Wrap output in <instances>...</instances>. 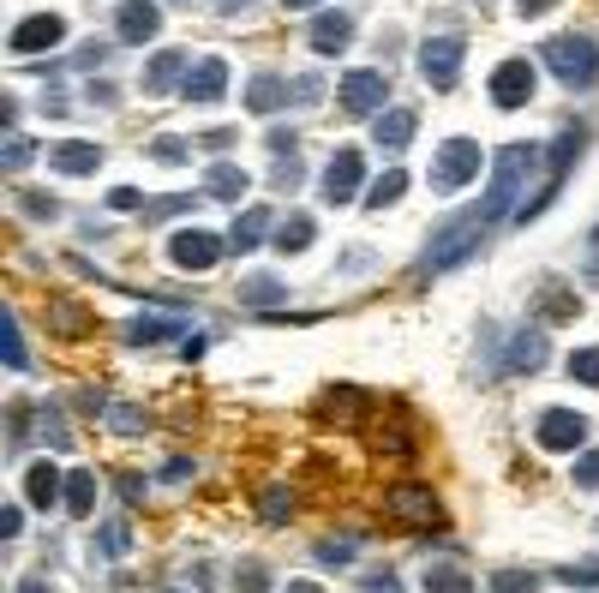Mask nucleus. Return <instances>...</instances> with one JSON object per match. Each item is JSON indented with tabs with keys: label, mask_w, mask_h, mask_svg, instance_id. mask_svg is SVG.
<instances>
[{
	"label": "nucleus",
	"mask_w": 599,
	"mask_h": 593,
	"mask_svg": "<svg viewBox=\"0 0 599 593\" xmlns=\"http://www.w3.org/2000/svg\"><path fill=\"white\" fill-rule=\"evenodd\" d=\"M288 593H324L318 582H288Z\"/></svg>",
	"instance_id": "58"
},
{
	"label": "nucleus",
	"mask_w": 599,
	"mask_h": 593,
	"mask_svg": "<svg viewBox=\"0 0 599 593\" xmlns=\"http://www.w3.org/2000/svg\"><path fill=\"white\" fill-rule=\"evenodd\" d=\"M360 180H366V156H360L354 144H342V150L324 162V174H318V192H324V204H348V198L360 192Z\"/></svg>",
	"instance_id": "8"
},
{
	"label": "nucleus",
	"mask_w": 599,
	"mask_h": 593,
	"mask_svg": "<svg viewBox=\"0 0 599 593\" xmlns=\"http://www.w3.org/2000/svg\"><path fill=\"white\" fill-rule=\"evenodd\" d=\"M114 486H120L126 504H144V480H138V474H114Z\"/></svg>",
	"instance_id": "49"
},
{
	"label": "nucleus",
	"mask_w": 599,
	"mask_h": 593,
	"mask_svg": "<svg viewBox=\"0 0 599 593\" xmlns=\"http://www.w3.org/2000/svg\"><path fill=\"white\" fill-rule=\"evenodd\" d=\"M162 336H180V324H174V318H132V324H126V342H132V348H150V342H162Z\"/></svg>",
	"instance_id": "27"
},
{
	"label": "nucleus",
	"mask_w": 599,
	"mask_h": 593,
	"mask_svg": "<svg viewBox=\"0 0 599 593\" xmlns=\"http://www.w3.org/2000/svg\"><path fill=\"white\" fill-rule=\"evenodd\" d=\"M102 60H108V42H84L78 48V66H102Z\"/></svg>",
	"instance_id": "51"
},
{
	"label": "nucleus",
	"mask_w": 599,
	"mask_h": 593,
	"mask_svg": "<svg viewBox=\"0 0 599 593\" xmlns=\"http://www.w3.org/2000/svg\"><path fill=\"white\" fill-rule=\"evenodd\" d=\"M414 126H420V114H414V108H384V114L372 120V144H378L384 156H396V150L414 138Z\"/></svg>",
	"instance_id": "15"
},
{
	"label": "nucleus",
	"mask_w": 599,
	"mask_h": 593,
	"mask_svg": "<svg viewBox=\"0 0 599 593\" xmlns=\"http://www.w3.org/2000/svg\"><path fill=\"white\" fill-rule=\"evenodd\" d=\"M24 498H30L36 510H54V504H66V474H60L54 462H36V468L24 474Z\"/></svg>",
	"instance_id": "17"
},
{
	"label": "nucleus",
	"mask_w": 599,
	"mask_h": 593,
	"mask_svg": "<svg viewBox=\"0 0 599 593\" xmlns=\"http://www.w3.org/2000/svg\"><path fill=\"white\" fill-rule=\"evenodd\" d=\"M264 234H270V210H264V204H246V216H234V234H228V246H234V252H252Z\"/></svg>",
	"instance_id": "24"
},
{
	"label": "nucleus",
	"mask_w": 599,
	"mask_h": 593,
	"mask_svg": "<svg viewBox=\"0 0 599 593\" xmlns=\"http://www.w3.org/2000/svg\"><path fill=\"white\" fill-rule=\"evenodd\" d=\"M156 30H162V12H156V0H120V6H114V36H120V42L144 48Z\"/></svg>",
	"instance_id": "13"
},
{
	"label": "nucleus",
	"mask_w": 599,
	"mask_h": 593,
	"mask_svg": "<svg viewBox=\"0 0 599 593\" xmlns=\"http://www.w3.org/2000/svg\"><path fill=\"white\" fill-rule=\"evenodd\" d=\"M282 6H288V12H306V6H318V0H282Z\"/></svg>",
	"instance_id": "60"
},
{
	"label": "nucleus",
	"mask_w": 599,
	"mask_h": 593,
	"mask_svg": "<svg viewBox=\"0 0 599 593\" xmlns=\"http://www.w3.org/2000/svg\"><path fill=\"white\" fill-rule=\"evenodd\" d=\"M234 593H270V570L264 564H240L234 570Z\"/></svg>",
	"instance_id": "39"
},
{
	"label": "nucleus",
	"mask_w": 599,
	"mask_h": 593,
	"mask_svg": "<svg viewBox=\"0 0 599 593\" xmlns=\"http://www.w3.org/2000/svg\"><path fill=\"white\" fill-rule=\"evenodd\" d=\"M480 162H486V156H480V144H474V138H450V144L438 150V162H432V192H444V198H450L456 186H468V180L480 174Z\"/></svg>",
	"instance_id": "5"
},
{
	"label": "nucleus",
	"mask_w": 599,
	"mask_h": 593,
	"mask_svg": "<svg viewBox=\"0 0 599 593\" xmlns=\"http://www.w3.org/2000/svg\"><path fill=\"white\" fill-rule=\"evenodd\" d=\"M384 96H390V78H384L378 66H354V72L342 78V90H336V102H342V114H354V120H366V114H378V108H384Z\"/></svg>",
	"instance_id": "7"
},
{
	"label": "nucleus",
	"mask_w": 599,
	"mask_h": 593,
	"mask_svg": "<svg viewBox=\"0 0 599 593\" xmlns=\"http://www.w3.org/2000/svg\"><path fill=\"white\" fill-rule=\"evenodd\" d=\"M270 150H276V156H294V132H288V126H276V132H270Z\"/></svg>",
	"instance_id": "52"
},
{
	"label": "nucleus",
	"mask_w": 599,
	"mask_h": 593,
	"mask_svg": "<svg viewBox=\"0 0 599 593\" xmlns=\"http://www.w3.org/2000/svg\"><path fill=\"white\" fill-rule=\"evenodd\" d=\"M366 588H372V593H408V588H402V582H396V576H390V570H378V576H372Z\"/></svg>",
	"instance_id": "54"
},
{
	"label": "nucleus",
	"mask_w": 599,
	"mask_h": 593,
	"mask_svg": "<svg viewBox=\"0 0 599 593\" xmlns=\"http://www.w3.org/2000/svg\"><path fill=\"white\" fill-rule=\"evenodd\" d=\"M18 593H48V582H18Z\"/></svg>",
	"instance_id": "59"
},
{
	"label": "nucleus",
	"mask_w": 599,
	"mask_h": 593,
	"mask_svg": "<svg viewBox=\"0 0 599 593\" xmlns=\"http://www.w3.org/2000/svg\"><path fill=\"white\" fill-rule=\"evenodd\" d=\"M318 90H324L318 78H294V84H288V102H318Z\"/></svg>",
	"instance_id": "48"
},
{
	"label": "nucleus",
	"mask_w": 599,
	"mask_h": 593,
	"mask_svg": "<svg viewBox=\"0 0 599 593\" xmlns=\"http://www.w3.org/2000/svg\"><path fill=\"white\" fill-rule=\"evenodd\" d=\"M108 210H120V216H126V210H144V198H138L132 186H114V192H108Z\"/></svg>",
	"instance_id": "46"
},
{
	"label": "nucleus",
	"mask_w": 599,
	"mask_h": 593,
	"mask_svg": "<svg viewBox=\"0 0 599 593\" xmlns=\"http://www.w3.org/2000/svg\"><path fill=\"white\" fill-rule=\"evenodd\" d=\"M318 414L324 420H336V426H354V414H360V390H324V402H318Z\"/></svg>",
	"instance_id": "26"
},
{
	"label": "nucleus",
	"mask_w": 599,
	"mask_h": 593,
	"mask_svg": "<svg viewBox=\"0 0 599 593\" xmlns=\"http://www.w3.org/2000/svg\"><path fill=\"white\" fill-rule=\"evenodd\" d=\"M246 108H252V114H276V108H288V78L258 72V78L246 84Z\"/></svg>",
	"instance_id": "21"
},
{
	"label": "nucleus",
	"mask_w": 599,
	"mask_h": 593,
	"mask_svg": "<svg viewBox=\"0 0 599 593\" xmlns=\"http://www.w3.org/2000/svg\"><path fill=\"white\" fill-rule=\"evenodd\" d=\"M564 582H576V588H599V564H570Z\"/></svg>",
	"instance_id": "47"
},
{
	"label": "nucleus",
	"mask_w": 599,
	"mask_h": 593,
	"mask_svg": "<svg viewBox=\"0 0 599 593\" xmlns=\"http://www.w3.org/2000/svg\"><path fill=\"white\" fill-rule=\"evenodd\" d=\"M96 162H102V150L84 144V138H66V144L48 150V168H60V174H96Z\"/></svg>",
	"instance_id": "20"
},
{
	"label": "nucleus",
	"mask_w": 599,
	"mask_h": 593,
	"mask_svg": "<svg viewBox=\"0 0 599 593\" xmlns=\"http://www.w3.org/2000/svg\"><path fill=\"white\" fill-rule=\"evenodd\" d=\"M0 162H6V168H12V174H18V168H30V162H36V144H30V138H18V132H12V138H6V156H0Z\"/></svg>",
	"instance_id": "40"
},
{
	"label": "nucleus",
	"mask_w": 599,
	"mask_h": 593,
	"mask_svg": "<svg viewBox=\"0 0 599 593\" xmlns=\"http://www.w3.org/2000/svg\"><path fill=\"white\" fill-rule=\"evenodd\" d=\"M204 348H210V336H198V330H192V336H180V354H186V360H198Z\"/></svg>",
	"instance_id": "53"
},
{
	"label": "nucleus",
	"mask_w": 599,
	"mask_h": 593,
	"mask_svg": "<svg viewBox=\"0 0 599 593\" xmlns=\"http://www.w3.org/2000/svg\"><path fill=\"white\" fill-rule=\"evenodd\" d=\"M198 144H204V150H228V144H234V132H204Z\"/></svg>",
	"instance_id": "55"
},
{
	"label": "nucleus",
	"mask_w": 599,
	"mask_h": 593,
	"mask_svg": "<svg viewBox=\"0 0 599 593\" xmlns=\"http://www.w3.org/2000/svg\"><path fill=\"white\" fill-rule=\"evenodd\" d=\"M570 378L599 390V348H576V354H570Z\"/></svg>",
	"instance_id": "37"
},
{
	"label": "nucleus",
	"mask_w": 599,
	"mask_h": 593,
	"mask_svg": "<svg viewBox=\"0 0 599 593\" xmlns=\"http://www.w3.org/2000/svg\"><path fill=\"white\" fill-rule=\"evenodd\" d=\"M54 330H60V336H78V330H90V312H84L78 300H54Z\"/></svg>",
	"instance_id": "33"
},
{
	"label": "nucleus",
	"mask_w": 599,
	"mask_h": 593,
	"mask_svg": "<svg viewBox=\"0 0 599 593\" xmlns=\"http://www.w3.org/2000/svg\"><path fill=\"white\" fill-rule=\"evenodd\" d=\"M588 282H599V252L588 258Z\"/></svg>",
	"instance_id": "61"
},
{
	"label": "nucleus",
	"mask_w": 599,
	"mask_h": 593,
	"mask_svg": "<svg viewBox=\"0 0 599 593\" xmlns=\"http://www.w3.org/2000/svg\"><path fill=\"white\" fill-rule=\"evenodd\" d=\"M540 144H504L498 150V162H492V186H486V198H480V216L486 222H504V216H522V192H528V180H534V168H540Z\"/></svg>",
	"instance_id": "1"
},
{
	"label": "nucleus",
	"mask_w": 599,
	"mask_h": 593,
	"mask_svg": "<svg viewBox=\"0 0 599 593\" xmlns=\"http://www.w3.org/2000/svg\"><path fill=\"white\" fill-rule=\"evenodd\" d=\"M540 60H546L552 78L570 84V90H588L599 78V42L594 36H546V42H540Z\"/></svg>",
	"instance_id": "2"
},
{
	"label": "nucleus",
	"mask_w": 599,
	"mask_h": 593,
	"mask_svg": "<svg viewBox=\"0 0 599 593\" xmlns=\"http://www.w3.org/2000/svg\"><path fill=\"white\" fill-rule=\"evenodd\" d=\"M492 593H540V576H534V570H498V576H492Z\"/></svg>",
	"instance_id": "35"
},
{
	"label": "nucleus",
	"mask_w": 599,
	"mask_h": 593,
	"mask_svg": "<svg viewBox=\"0 0 599 593\" xmlns=\"http://www.w3.org/2000/svg\"><path fill=\"white\" fill-rule=\"evenodd\" d=\"M576 492H599V450L576 456Z\"/></svg>",
	"instance_id": "43"
},
{
	"label": "nucleus",
	"mask_w": 599,
	"mask_h": 593,
	"mask_svg": "<svg viewBox=\"0 0 599 593\" xmlns=\"http://www.w3.org/2000/svg\"><path fill=\"white\" fill-rule=\"evenodd\" d=\"M6 366H12V372L30 366V354H24V330H18V312H6Z\"/></svg>",
	"instance_id": "36"
},
{
	"label": "nucleus",
	"mask_w": 599,
	"mask_h": 593,
	"mask_svg": "<svg viewBox=\"0 0 599 593\" xmlns=\"http://www.w3.org/2000/svg\"><path fill=\"white\" fill-rule=\"evenodd\" d=\"M66 510H72V516H90V510H96V474H84V468L66 474Z\"/></svg>",
	"instance_id": "28"
},
{
	"label": "nucleus",
	"mask_w": 599,
	"mask_h": 593,
	"mask_svg": "<svg viewBox=\"0 0 599 593\" xmlns=\"http://www.w3.org/2000/svg\"><path fill=\"white\" fill-rule=\"evenodd\" d=\"M492 234V222L474 210V216H456V222H444L432 240H426V270H450V264H462L468 252H480V240Z\"/></svg>",
	"instance_id": "3"
},
{
	"label": "nucleus",
	"mask_w": 599,
	"mask_h": 593,
	"mask_svg": "<svg viewBox=\"0 0 599 593\" xmlns=\"http://www.w3.org/2000/svg\"><path fill=\"white\" fill-rule=\"evenodd\" d=\"M222 90H228V60L222 54H198L192 72H186V84H180V96L204 108V102H222Z\"/></svg>",
	"instance_id": "12"
},
{
	"label": "nucleus",
	"mask_w": 599,
	"mask_h": 593,
	"mask_svg": "<svg viewBox=\"0 0 599 593\" xmlns=\"http://www.w3.org/2000/svg\"><path fill=\"white\" fill-rule=\"evenodd\" d=\"M534 84H540V78H534V60L516 54V60H504V66L492 72V102H498L504 114H516V108L534 102Z\"/></svg>",
	"instance_id": "10"
},
{
	"label": "nucleus",
	"mask_w": 599,
	"mask_h": 593,
	"mask_svg": "<svg viewBox=\"0 0 599 593\" xmlns=\"http://www.w3.org/2000/svg\"><path fill=\"white\" fill-rule=\"evenodd\" d=\"M18 528H24V510H18V504H6V510H0V534H6V540H18Z\"/></svg>",
	"instance_id": "50"
},
{
	"label": "nucleus",
	"mask_w": 599,
	"mask_h": 593,
	"mask_svg": "<svg viewBox=\"0 0 599 593\" xmlns=\"http://www.w3.org/2000/svg\"><path fill=\"white\" fill-rule=\"evenodd\" d=\"M60 36H66L60 12H36V18H24V24L12 30V54H42V48H54Z\"/></svg>",
	"instance_id": "14"
},
{
	"label": "nucleus",
	"mask_w": 599,
	"mask_h": 593,
	"mask_svg": "<svg viewBox=\"0 0 599 593\" xmlns=\"http://www.w3.org/2000/svg\"><path fill=\"white\" fill-rule=\"evenodd\" d=\"M348 42H354V18H348V12H318V18H312V54L330 60V54H342Z\"/></svg>",
	"instance_id": "16"
},
{
	"label": "nucleus",
	"mask_w": 599,
	"mask_h": 593,
	"mask_svg": "<svg viewBox=\"0 0 599 593\" xmlns=\"http://www.w3.org/2000/svg\"><path fill=\"white\" fill-rule=\"evenodd\" d=\"M516 6H522V18H540V12H552L558 0H516Z\"/></svg>",
	"instance_id": "56"
},
{
	"label": "nucleus",
	"mask_w": 599,
	"mask_h": 593,
	"mask_svg": "<svg viewBox=\"0 0 599 593\" xmlns=\"http://www.w3.org/2000/svg\"><path fill=\"white\" fill-rule=\"evenodd\" d=\"M186 72H192V60H186L180 48H162V54L150 60V72H144V96H162L168 84H186Z\"/></svg>",
	"instance_id": "19"
},
{
	"label": "nucleus",
	"mask_w": 599,
	"mask_h": 593,
	"mask_svg": "<svg viewBox=\"0 0 599 593\" xmlns=\"http://www.w3.org/2000/svg\"><path fill=\"white\" fill-rule=\"evenodd\" d=\"M354 558V540H318V564H348Z\"/></svg>",
	"instance_id": "44"
},
{
	"label": "nucleus",
	"mask_w": 599,
	"mask_h": 593,
	"mask_svg": "<svg viewBox=\"0 0 599 593\" xmlns=\"http://www.w3.org/2000/svg\"><path fill=\"white\" fill-rule=\"evenodd\" d=\"M150 156L174 168V162H192V144H186V138H150Z\"/></svg>",
	"instance_id": "38"
},
{
	"label": "nucleus",
	"mask_w": 599,
	"mask_h": 593,
	"mask_svg": "<svg viewBox=\"0 0 599 593\" xmlns=\"http://www.w3.org/2000/svg\"><path fill=\"white\" fill-rule=\"evenodd\" d=\"M546 366V330H516L510 336V354H504V372H540Z\"/></svg>",
	"instance_id": "18"
},
{
	"label": "nucleus",
	"mask_w": 599,
	"mask_h": 593,
	"mask_svg": "<svg viewBox=\"0 0 599 593\" xmlns=\"http://www.w3.org/2000/svg\"><path fill=\"white\" fill-rule=\"evenodd\" d=\"M132 552V528L126 522H102V534H96V558H126Z\"/></svg>",
	"instance_id": "31"
},
{
	"label": "nucleus",
	"mask_w": 599,
	"mask_h": 593,
	"mask_svg": "<svg viewBox=\"0 0 599 593\" xmlns=\"http://www.w3.org/2000/svg\"><path fill=\"white\" fill-rule=\"evenodd\" d=\"M102 420H108V426H114L120 438H132V432H144V426H150V414H144V408H132V402H114V408H108Z\"/></svg>",
	"instance_id": "32"
},
{
	"label": "nucleus",
	"mask_w": 599,
	"mask_h": 593,
	"mask_svg": "<svg viewBox=\"0 0 599 593\" xmlns=\"http://www.w3.org/2000/svg\"><path fill=\"white\" fill-rule=\"evenodd\" d=\"M312 234H318V228H312V216H288V222L276 228V252H306V246H312Z\"/></svg>",
	"instance_id": "29"
},
{
	"label": "nucleus",
	"mask_w": 599,
	"mask_h": 593,
	"mask_svg": "<svg viewBox=\"0 0 599 593\" xmlns=\"http://www.w3.org/2000/svg\"><path fill=\"white\" fill-rule=\"evenodd\" d=\"M426 593H474V582L456 564H426Z\"/></svg>",
	"instance_id": "30"
},
{
	"label": "nucleus",
	"mask_w": 599,
	"mask_h": 593,
	"mask_svg": "<svg viewBox=\"0 0 599 593\" xmlns=\"http://www.w3.org/2000/svg\"><path fill=\"white\" fill-rule=\"evenodd\" d=\"M246 186H252V174H246V168H234V162H216V168L204 174V192H210V198H222V204H240V198H246Z\"/></svg>",
	"instance_id": "22"
},
{
	"label": "nucleus",
	"mask_w": 599,
	"mask_h": 593,
	"mask_svg": "<svg viewBox=\"0 0 599 593\" xmlns=\"http://www.w3.org/2000/svg\"><path fill=\"white\" fill-rule=\"evenodd\" d=\"M594 246H599V228H594Z\"/></svg>",
	"instance_id": "62"
},
{
	"label": "nucleus",
	"mask_w": 599,
	"mask_h": 593,
	"mask_svg": "<svg viewBox=\"0 0 599 593\" xmlns=\"http://www.w3.org/2000/svg\"><path fill=\"white\" fill-rule=\"evenodd\" d=\"M168 258H174L180 270L204 276V270H216V258H222V240H216V234H204V228H180V234L168 240Z\"/></svg>",
	"instance_id": "11"
},
{
	"label": "nucleus",
	"mask_w": 599,
	"mask_h": 593,
	"mask_svg": "<svg viewBox=\"0 0 599 593\" xmlns=\"http://www.w3.org/2000/svg\"><path fill=\"white\" fill-rule=\"evenodd\" d=\"M258 516H264V522H288V516H294V498H288L282 486H264V492H258Z\"/></svg>",
	"instance_id": "34"
},
{
	"label": "nucleus",
	"mask_w": 599,
	"mask_h": 593,
	"mask_svg": "<svg viewBox=\"0 0 599 593\" xmlns=\"http://www.w3.org/2000/svg\"><path fill=\"white\" fill-rule=\"evenodd\" d=\"M270 180H276V186H288V192H294V186H300V162H294V156H282V162H276V168H270Z\"/></svg>",
	"instance_id": "45"
},
{
	"label": "nucleus",
	"mask_w": 599,
	"mask_h": 593,
	"mask_svg": "<svg viewBox=\"0 0 599 593\" xmlns=\"http://www.w3.org/2000/svg\"><path fill=\"white\" fill-rule=\"evenodd\" d=\"M384 516H390L396 528H414V534L444 528V504H438V492H432V486H390Z\"/></svg>",
	"instance_id": "4"
},
{
	"label": "nucleus",
	"mask_w": 599,
	"mask_h": 593,
	"mask_svg": "<svg viewBox=\"0 0 599 593\" xmlns=\"http://www.w3.org/2000/svg\"><path fill=\"white\" fill-rule=\"evenodd\" d=\"M234 300H246V306H276V300H288V282L282 276H270V270H258V276H240V288H234Z\"/></svg>",
	"instance_id": "23"
},
{
	"label": "nucleus",
	"mask_w": 599,
	"mask_h": 593,
	"mask_svg": "<svg viewBox=\"0 0 599 593\" xmlns=\"http://www.w3.org/2000/svg\"><path fill=\"white\" fill-rule=\"evenodd\" d=\"M462 54H468L462 36H426V42H420V78H426L432 90H450V84L462 78Z\"/></svg>",
	"instance_id": "6"
},
{
	"label": "nucleus",
	"mask_w": 599,
	"mask_h": 593,
	"mask_svg": "<svg viewBox=\"0 0 599 593\" xmlns=\"http://www.w3.org/2000/svg\"><path fill=\"white\" fill-rule=\"evenodd\" d=\"M252 0H216V12H246Z\"/></svg>",
	"instance_id": "57"
},
{
	"label": "nucleus",
	"mask_w": 599,
	"mask_h": 593,
	"mask_svg": "<svg viewBox=\"0 0 599 593\" xmlns=\"http://www.w3.org/2000/svg\"><path fill=\"white\" fill-rule=\"evenodd\" d=\"M402 192H408V174H402V168H384V174L372 180V192H366V210H390Z\"/></svg>",
	"instance_id": "25"
},
{
	"label": "nucleus",
	"mask_w": 599,
	"mask_h": 593,
	"mask_svg": "<svg viewBox=\"0 0 599 593\" xmlns=\"http://www.w3.org/2000/svg\"><path fill=\"white\" fill-rule=\"evenodd\" d=\"M534 444H540V450H552V456H570V450H582V444H588V420H582L576 408H546V414H540Z\"/></svg>",
	"instance_id": "9"
},
{
	"label": "nucleus",
	"mask_w": 599,
	"mask_h": 593,
	"mask_svg": "<svg viewBox=\"0 0 599 593\" xmlns=\"http://www.w3.org/2000/svg\"><path fill=\"white\" fill-rule=\"evenodd\" d=\"M18 204H24V216H36V222H42V216H48V222L60 216V198H48V192H24Z\"/></svg>",
	"instance_id": "42"
},
{
	"label": "nucleus",
	"mask_w": 599,
	"mask_h": 593,
	"mask_svg": "<svg viewBox=\"0 0 599 593\" xmlns=\"http://www.w3.org/2000/svg\"><path fill=\"white\" fill-rule=\"evenodd\" d=\"M198 198H186V192H174V198H150L144 204V222H156V216H180V210H192Z\"/></svg>",
	"instance_id": "41"
}]
</instances>
